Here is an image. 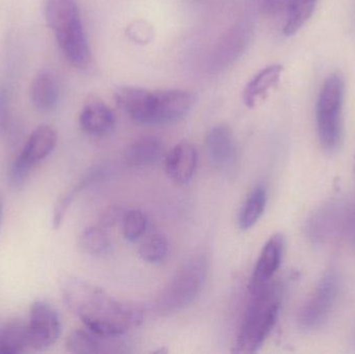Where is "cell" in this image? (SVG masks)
Returning a JSON list of instances; mask_svg holds the SVG:
<instances>
[{"mask_svg":"<svg viewBox=\"0 0 355 354\" xmlns=\"http://www.w3.org/2000/svg\"><path fill=\"white\" fill-rule=\"evenodd\" d=\"M288 0H264L265 10L268 14L275 15L287 4Z\"/></svg>","mask_w":355,"mask_h":354,"instance_id":"cell-28","label":"cell"},{"mask_svg":"<svg viewBox=\"0 0 355 354\" xmlns=\"http://www.w3.org/2000/svg\"><path fill=\"white\" fill-rule=\"evenodd\" d=\"M209 274V258L198 251L186 260L156 299L154 309L171 315L193 303L204 289Z\"/></svg>","mask_w":355,"mask_h":354,"instance_id":"cell-5","label":"cell"},{"mask_svg":"<svg viewBox=\"0 0 355 354\" xmlns=\"http://www.w3.org/2000/svg\"><path fill=\"white\" fill-rule=\"evenodd\" d=\"M267 199V191L263 185H259L250 193L238 218V224L241 230H250L259 222L266 208Z\"/></svg>","mask_w":355,"mask_h":354,"instance_id":"cell-22","label":"cell"},{"mask_svg":"<svg viewBox=\"0 0 355 354\" xmlns=\"http://www.w3.org/2000/svg\"><path fill=\"white\" fill-rule=\"evenodd\" d=\"M284 67L275 64L266 67L254 75L243 91V102L250 108L256 107L257 104L264 99L269 91L277 87L281 80Z\"/></svg>","mask_w":355,"mask_h":354,"instance_id":"cell-18","label":"cell"},{"mask_svg":"<svg viewBox=\"0 0 355 354\" xmlns=\"http://www.w3.org/2000/svg\"><path fill=\"white\" fill-rule=\"evenodd\" d=\"M252 299L236 340V353H257L270 336L281 310L282 291L277 285L252 291Z\"/></svg>","mask_w":355,"mask_h":354,"instance_id":"cell-4","label":"cell"},{"mask_svg":"<svg viewBox=\"0 0 355 354\" xmlns=\"http://www.w3.org/2000/svg\"><path fill=\"white\" fill-rule=\"evenodd\" d=\"M116 103L127 116L143 125H166L177 122L193 107V94L182 89H152L120 87Z\"/></svg>","mask_w":355,"mask_h":354,"instance_id":"cell-2","label":"cell"},{"mask_svg":"<svg viewBox=\"0 0 355 354\" xmlns=\"http://www.w3.org/2000/svg\"><path fill=\"white\" fill-rule=\"evenodd\" d=\"M60 290L69 311L80 319L85 328L98 336L122 338L144 322L143 308L137 303L118 301L87 281L66 278Z\"/></svg>","mask_w":355,"mask_h":354,"instance_id":"cell-1","label":"cell"},{"mask_svg":"<svg viewBox=\"0 0 355 354\" xmlns=\"http://www.w3.org/2000/svg\"><path fill=\"white\" fill-rule=\"evenodd\" d=\"M148 218L141 210L131 209L125 212L121 226L124 238L137 242L145 235L148 228Z\"/></svg>","mask_w":355,"mask_h":354,"instance_id":"cell-26","label":"cell"},{"mask_svg":"<svg viewBox=\"0 0 355 354\" xmlns=\"http://www.w3.org/2000/svg\"><path fill=\"white\" fill-rule=\"evenodd\" d=\"M120 338H104L87 330H77L71 333L67 339L66 348L75 354L119 353L120 344L116 341Z\"/></svg>","mask_w":355,"mask_h":354,"instance_id":"cell-16","label":"cell"},{"mask_svg":"<svg viewBox=\"0 0 355 354\" xmlns=\"http://www.w3.org/2000/svg\"><path fill=\"white\" fill-rule=\"evenodd\" d=\"M45 18L67 60L77 69H87L92 51L77 0H46Z\"/></svg>","mask_w":355,"mask_h":354,"instance_id":"cell-3","label":"cell"},{"mask_svg":"<svg viewBox=\"0 0 355 354\" xmlns=\"http://www.w3.org/2000/svg\"><path fill=\"white\" fill-rule=\"evenodd\" d=\"M354 341H355V336H354Z\"/></svg>","mask_w":355,"mask_h":354,"instance_id":"cell-32","label":"cell"},{"mask_svg":"<svg viewBox=\"0 0 355 354\" xmlns=\"http://www.w3.org/2000/svg\"><path fill=\"white\" fill-rule=\"evenodd\" d=\"M102 172H103L102 168H93L87 175H85V177L80 179L75 186H73L70 191H67L64 195L60 197L58 203L54 206L53 215H52V227H53L54 230H58L62 226L64 218H66L67 212H68L69 208L71 207L74 200L76 199L77 195L81 191L87 189V187L91 186L94 182L99 180Z\"/></svg>","mask_w":355,"mask_h":354,"instance_id":"cell-21","label":"cell"},{"mask_svg":"<svg viewBox=\"0 0 355 354\" xmlns=\"http://www.w3.org/2000/svg\"><path fill=\"white\" fill-rule=\"evenodd\" d=\"M340 291L339 274L336 270L325 272L312 294L300 308L298 326L304 332L318 330L329 319Z\"/></svg>","mask_w":355,"mask_h":354,"instance_id":"cell-8","label":"cell"},{"mask_svg":"<svg viewBox=\"0 0 355 354\" xmlns=\"http://www.w3.org/2000/svg\"><path fill=\"white\" fill-rule=\"evenodd\" d=\"M168 249L170 245L166 237L156 233L143 241L139 249V257L148 263H160L168 256Z\"/></svg>","mask_w":355,"mask_h":354,"instance_id":"cell-25","label":"cell"},{"mask_svg":"<svg viewBox=\"0 0 355 354\" xmlns=\"http://www.w3.org/2000/svg\"><path fill=\"white\" fill-rule=\"evenodd\" d=\"M58 145V133L49 125H41L31 133L24 148L10 166L8 181L14 189H21L31 170L51 155Z\"/></svg>","mask_w":355,"mask_h":354,"instance_id":"cell-7","label":"cell"},{"mask_svg":"<svg viewBox=\"0 0 355 354\" xmlns=\"http://www.w3.org/2000/svg\"><path fill=\"white\" fill-rule=\"evenodd\" d=\"M319 0H288L287 20L284 26L286 35H293L310 20Z\"/></svg>","mask_w":355,"mask_h":354,"instance_id":"cell-23","label":"cell"},{"mask_svg":"<svg viewBox=\"0 0 355 354\" xmlns=\"http://www.w3.org/2000/svg\"><path fill=\"white\" fill-rule=\"evenodd\" d=\"M79 243L83 251L94 256L106 255L112 249V241L108 237L107 231L98 224L85 229L81 233Z\"/></svg>","mask_w":355,"mask_h":354,"instance_id":"cell-24","label":"cell"},{"mask_svg":"<svg viewBox=\"0 0 355 354\" xmlns=\"http://www.w3.org/2000/svg\"><path fill=\"white\" fill-rule=\"evenodd\" d=\"M166 157L164 141L157 136H145L131 143L125 153V161L130 168H147L159 163Z\"/></svg>","mask_w":355,"mask_h":354,"instance_id":"cell-17","label":"cell"},{"mask_svg":"<svg viewBox=\"0 0 355 354\" xmlns=\"http://www.w3.org/2000/svg\"><path fill=\"white\" fill-rule=\"evenodd\" d=\"M348 233L352 235V241L355 245V207L352 208V218H350L349 230Z\"/></svg>","mask_w":355,"mask_h":354,"instance_id":"cell-29","label":"cell"},{"mask_svg":"<svg viewBox=\"0 0 355 354\" xmlns=\"http://www.w3.org/2000/svg\"><path fill=\"white\" fill-rule=\"evenodd\" d=\"M1 328H2V324L0 322V336H1Z\"/></svg>","mask_w":355,"mask_h":354,"instance_id":"cell-31","label":"cell"},{"mask_svg":"<svg viewBox=\"0 0 355 354\" xmlns=\"http://www.w3.org/2000/svg\"><path fill=\"white\" fill-rule=\"evenodd\" d=\"M345 81L339 73L329 75L321 87L316 118L319 141L325 151L336 153L343 141V109Z\"/></svg>","mask_w":355,"mask_h":354,"instance_id":"cell-6","label":"cell"},{"mask_svg":"<svg viewBox=\"0 0 355 354\" xmlns=\"http://www.w3.org/2000/svg\"><path fill=\"white\" fill-rule=\"evenodd\" d=\"M286 239L281 233L272 235L267 240L257 260L256 266L250 280V290H258L271 283L279 270L285 253Z\"/></svg>","mask_w":355,"mask_h":354,"instance_id":"cell-13","label":"cell"},{"mask_svg":"<svg viewBox=\"0 0 355 354\" xmlns=\"http://www.w3.org/2000/svg\"><path fill=\"white\" fill-rule=\"evenodd\" d=\"M29 337L31 348L44 351L55 344L62 334L58 312L45 301H35L29 310Z\"/></svg>","mask_w":355,"mask_h":354,"instance_id":"cell-10","label":"cell"},{"mask_svg":"<svg viewBox=\"0 0 355 354\" xmlns=\"http://www.w3.org/2000/svg\"><path fill=\"white\" fill-rule=\"evenodd\" d=\"M79 125L80 128L91 136H108L116 128V114L112 108L103 102H89L81 110Z\"/></svg>","mask_w":355,"mask_h":354,"instance_id":"cell-15","label":"cell"},{"mask_svg":"<svg viewBox=\"0 0 355 354\" xmlns=\"http://www.w3.org/2000/svg\"><path fill=\"white\" fill-rule=\"evenodd\" d=\"M125 212L126 211L123 208L119 207V206L108 207L100 215L99 220H98V226L107 231L108 229L114 228L116 224H121L123 218H124Z\"/></svg>","mask_w":355,"mask_h":354,"instance_id":"cell-27","label":"cell"},{"mask_svg":"<svg viewBox=\"0 0 355 354\" xmlns=\"http://www.w3.org/2000/svg\"><path fill=\"white\" fill-rule=\"evenodd\" d=\"M60 89L53 74L47 71L40 73L31 87V99L40 112H47L54 109L60 101Z\"/></svg>","mask_w":355,"mask_h":354,"instance_id":"cell-19","label":"cell"},{"mask_svg":"<svg viewBox=\"0 0 355 354\" xmlns=\"http://www.w3.org/2000/svg\"><path fill=\"white\" fill-rule=\"evenodd\" d=\"M1 220H2V205H1V201H0V224H1Z\"/></svg>","mask_w":355,"mask_h":354,"instance_id":"cell-30","label":"cell"},{"mask_svg":"<svg viewBox=\"0 0 355 354\" xmlns=\"http://www.w3.org/2000/svg\"><path fill=\"white\" fill-rule=\"evenodd\" d=\"M252 37V25L239 22L221 35L209 57V69L220 72L234 64L243 54Z\"/></svg>","mask_w":355,"mask_h":354,"instance_id":"cell-11","label":"cell"},{"mask_svg":"<svg viewBox=\"0 0 355 354\" xmlns=\"http://www.w3.org/2000/svg\"><path fill=\"white\" fill-rule=\"evenodd\" d=\"M198 166V152L188 141L177 143L166 156V172L168 178L180 186L192 182Z\"/></svg>","mask_w":355,"mask_h":354,"instance_id":"cell-14","label":"cell"},{"mask_svg":"<svg viewBox=\"0 0 355 354\" xmlns=\"http://www.w3.org/2000/svg\"><path fill=\"white\" fill-rule=\"evenodd\" d=\"M352 208L342 201H331L317 210L306 224L309 239L318 247L333 245L349 230Z\"/></svg>","mask_w":355,"mask_h":354,"instance_id":"cell-9","label":"cell"},{"mask_svg":"<svg viewBox=\"0 0 355 354\" xmlns=\"http://www.w3.org/2000/svg\"><path fill=\"white\" fill-rule=\"evenodd\" d=\"M31 348L28 324L12 318L2 324L0 354H20Z\"/></svg>","mask_w":355,"mask_h":354,"instance_id":"cell-20","label":"cell"},{"mask_svg":"<svg viewBox=\"0 0 355 354\" xmlns=\"http://www.w3.org/2000/svg\"><path fill=\"white\" fill-rule=\"evenodd\" d=\"M209 160L215 170L227 172L237 160L235 136L229 125L218 124L209 130L206 139Z\"/></svg>","mask_w":355,"mask_h":354,"instance_id":"cell-12","label":"cell"}]
</instances>
